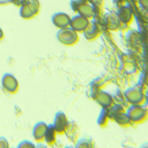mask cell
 <instances>
[{
	"label": "cell",
	"mask_w": 148,
	"mask_h": 148,
	"mask_svg": "<svg viewBox=\"0 0 148 148\" xmlns=\"http://www.w3.org/2000/svg\"><path fill=\"white\" fill-rule=\"evenodd\" d=\"M9 144L8 142L7 139L5 137H0V147L1 148H6L8 147Z\"/></svg>",
	"instance_id": "19"
},
{
	"label": "cell",
	"mask_w": 148,
	"mask_h": 148,
	"mask_svg": "<svg viewBox=\"0 0 148 148\" xmlns=\"http://www.w3.org/2000/svg\"><path fill=\"white\" fill-rule=\"evenodd\" d=\"M96 99L97 102L103 108H110L114 104V100L113 98L106 92L99 91L96 96Z\"/></svg>",
	"instance_id": "10"
},
{
	"label": "cell",
	"mask_w": 148,
	"mask_h": 148,
	"mask_svg": "<svg viewBox=\"0 0 148 148\" xmlns=\"http://www.w3.org/2000/svg\"><path fill=\"white\" fill-rule=\"evenodd\" d=\"M2 84L4 89L10 93H16L18 90V81L12 74H5L2 77Z\"/></svg>",
	"instance_id": "5"
},
{
	"label": "cell",
	"mask_w": 148,
	"mask_h": 148,
	"mask_svg": "<svg viewBox=\"0 0 148 148\" xmlns=\"http://www.w3.org/2000/svg\"><path fill=\"white\" fill-rule=\"evenodd\" d=\"M110 118L113 119L121 127H129L131 124V121L130 119L129 116H127V113H124V111L113 112L110 110Z\"/></svg>",
	"instance_id": "9"
},
{
	"label": "cell",
	"mask_w": 148,
	"mask_h": 148,
	"mask_svg": "<svg viewBox=\"0 0 148 148\" xmlns=\"http://www.w3.org/2000/svg\"><path fill=\"white\" fill-rule=\"evenodd\" d=\"M125 99L132 105H142L146 101L145 93L140 88H130L125 92Z\"/></svg>",
	"instance_id": "4"
},
{
	"label": "cell",
	"mask_w": 148,
	"mask_h": 148,
	"mask_svg": "<svg viewBox=\"0 0 148 148\" xmlns=\"http://www.w3.org/2000/svg\"><path fill=\"white\" fill-rule=\"evenodd\" d=\"M3 38H4V32H3V30H2V29L0 27V41L2 40Z\"/></svg>",
	"instance_id": "22"
},
{
	"label": "cell",
	"mask_w": 148,
	"mask_h": 148,
	"mask_svg": "<svg viewBox=\"0 0 148 148\" xmlns=\"http://www.w3.org/2000/svg\"><path fill=\"white\" fill-rule=\"evenodd\" d=\"M47 125L45 123L41 122L37 123L34 126V130H33V135L34 138L37 141H42L45 139V135L46 130H47Z\"/></svg>",
	"instance_id": "11"
},
{
	"label": "cell",
	"mask_w": 148,
	"mask_h": 148,
	"mask_svg": "<svg viewBox=\"0 0 148 148\" xmlns=\"http://www.w3.org/2000/svg\"><path fill=\"white\" fill-rule=\"evenodd\" d=\"M119 18V20L123 23L129 24L132 22V19H133V14L129 8H123L120 10Z\"/></svg>",
	"instance_id": "14"
},
{
	"label": "cell",
	"mask_w": 148,
	"mask_h": 148,
	"mask_svg": "<svg viewBox=\"0 0 148 148\" xmlns=\"http://www.w3.org/2000/svg\"><path fill=\"white\" fill-rule=\"evenodd\" d=\"M39 8V0H27L25 4L21 6L20 16L25 19H30L38 15Z\"/></svg>",
	"instance_id": "2"
},
{
	"label": "cell",
	"mask_w": 148,
	"mask_h": 148,
	"mask_svg": "<svg viewBox=\"0 0 148 148\" xmlns=\"http://www.w3.org/2000/svg\"><path fill=\"white\" fill-rule=\"evenodd\" d=\"M57 39L62 45L71 46L77 43L79 41V36L77 32L72 28L66 27L59 30L57 34Z\"/></svg>",
	"instance_id": "1"
},
{
	"label": "cell",
	"mask_w": 148,
	"mask_h": 148,
	"mask_svg": "<svg viewBox=\"0 0 148 148\" xmlns=\"http://www.w3.org/2000/svg\"><path fill=\"white\" fill-rule=\"evenodd\" d=\"M109 119H110L109 109H108V108H103L101 112L100 113L99 119H98V123H99V125L101 127H104L108 124Z\"/></svg>",
	"instance_id": "16"
},
{
	"label": "cell",
	"mask_w": 148,
	"mask_h": 148,
	"mask_svg": "<svg viewBox=\"0 0 148 148\" xmlns=\"http://www.w3.org/2000/svg\"><path fill=\"white\" fill-rule=\"evenodd\" d=\"M77 147H92V141L87 138H82L77 143Z\"/></svg>",
	"instance_id": "17"
},
{
	"label": "cell",
	"mask_w": 148,
	"mask_h": 148,
	"mask_svg": "<svg viewBox=\"0 0 148 148\" xmlns=\"http://www.w3.org/2000/svg\"><path fill=\"white\" fill-rule=\"evenodd\" d=\"M127 116L131 122L139 124L146 121L147 118V110L141 105H133L127 110Z\"/></svg>",
	"instance_id": "3"
},
{
	"label": "cell",
	"mask_w": 148,
	"mask_h": 148,
	"mask_svg": "<svg viewBox=\"0 0 148 148\" xmlns=\"http://www.w3.org/2000/svg\"><path fill=\"white\" fill-rule=\"evenodd\" d=\"M140 4H141L142 6H144V7L145 8V6H146V8L147 7V0H141V1H140Z\"/></svg>",
	"instance_id": "21"
},
{
	"label": "cell",
	"mask_w": 148,
	"mask_h": 148,
	"mask_svg": "<svg viewBox=\"0 0 148 148\" xmlns=\"http://www.w3.org/2000/svg\"><path fill=\"white\" fill-rule=\"evenodd\" d=\"M14 5H16V6H22L24 4H25L27 2V0H10Z\"/></svg>",
	"instance_id": "20"
},
{
	"label": "cell",
	"mask_w": 148,
	"mask_h": 148,
	"mask_svg": "<svg viewBox=\"0 0 148 148\" xmlns=\"http://www.w3.org/2000/svg\"><path fill=\"white\" fill-rule=\"evenodd\" d=\"M70 16L64 13H57L54 14L52 18L53 23L56 27L59 29H63L68 27L71 23Z\"/></svg>",
	"instance_id": "8"
},
{
	"label": "cell",
	"mask_w": 148,
	"mask_h": 148,
	"mask_svg": "<svg viewBox=\"0 0 148 148\" xmlns=\"http://www.w3.org/2000/svg\"><path fill=\"white\" fill-rule=\"evenodd\" d=\"M90 21L88 18L86 17L82 16L81 15L75 16L71 19V23L70 26L73 30H74L76 32H84L87 29V27L89 26Z\"/></svg>",
	"instance_id": "6"
},
{
	"label": "cell",
	"mask_w": 148,
	"mask_h": 148,
	"mask_svg": "<svg viewBox=\"0 0 148 148\" xmlns=\"http://www.w3.org/2000/svg\"><path fill=\"white\" fill-rule=\"evenodd\" d=\"M18 147H34V145L29 141H23L19 144Z\"/></svg>",
	"instance_id": "18"
},
{
	"label": "cell",
	"mask_w": 148,
	"mask_h": 148,
	"mask_svg": "<svg viewBox=\"0 0 148 148\" xmlns=\"http://www.w3.org/2000/svg\"><path fill=\"white\" fill-rule=\"evenodd\" d=\"M56 131L53 125H50L47 126V130H46L45 135V139L47 142V145H53L56 142Z\"/></svg>",
	"instance_id": "13"
},
{
	"label": "cell",
	"mask_w": 148,
	"mask_h": 148,
	"mask_svg": "<svg viewBox=\"0 0 148 148\" xmlns=\"http://www.w3.org/2000/svg\"><path fill=\"white\" fill-rule=\"evenodd\" d=\"M84 36L88 40H92L95 39L96 37L99 36L100 34L99 27L98 26L96 22L90 23L89 26L87 27L85 30L84 31Z\"/></svg>",
	"instance_id": "12"
},
{
	"label": "cell",
	"mask_w": 148,
	"mask_h": 148,
	"mask_svg": "<svg viewBox=\"0 0 148 148\" xmlns=\"http://www.w3.org/2000/svg\"><path fill=\"white\" fill-rule=\"evenodd\" d=\"M68 120L67 116L63 112H59L56 114L55 119H54L53 125L56 133L59 134H64L66 133L67 127H68Z\"/></svg>",
	"instance_id": "7"
},
{
	"label": "cell",
	"mask_w": 148,
	"mask_h": 148,
	"mask_svg": "<svg viewBox=\"0 0 148 148\" xmlns=\"http://www.w3.org/2000/svg\"><path fill=\"white\" fill-rule=\"evenodd\" d=\"M79 13L80 15L82 16L86 17L87 18H90L94 16V10L92 8V6L87 4H82L78 8Z\"/></svg>",
	"instance_id": "15"
}]
</instances>
